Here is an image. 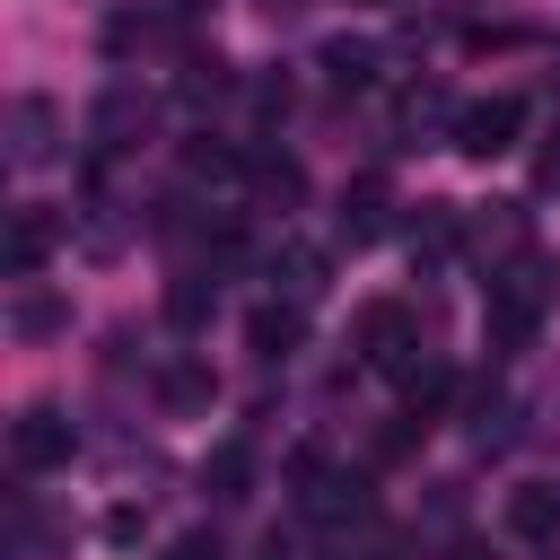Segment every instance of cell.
<instances>
[{
	"label": "cell",
	"mask_w": 560,
	"mask_h": 560,
	"mask_svg": "<svg viewBox=\"0 0 560 560\" xmlns=\"http://www.w3.org/2000/svg\"><path fill=\"white\" fill-rule=\"evenodd\" d=\"M534 175H542V184H560V131H551V149L534 158Z\"/></svg>",
	"instance_id": "obj_11"
},
{
	"label": "cell",
	"mask_w": 560,
	"mask_h": 560,
	"mask_svg": "<svg viewBox=\"0 0 560 560\" xmlns=\"http://www.w3.org/2000/svg\"><path fill=\"white\" fill-rule=\"evenodd\" d=\"M254 184H262L271 201H298V166H289V158H262V166H254Z\"/></svg>",
	"instance_id": "obj_9"
},
{
	"label": "cell",
	"mask_w": 560,
	"mask_h": 560,
	"mask_svg": "<svg viewBox=\"0 0 560 560\" xmlns=\"http://www.w3.org/2000/svg\"><path fill=\"white\" fill-rule=\"evenodd\" d=\"M52 254V219L44 210H18V228H9V271H35Z\"/></svg>",
	"instance_id": "obj_4"
},
{
	"label": "cell",
	"mask_w": 560,
	"mask_h": 560,
	"mask_svg": "<svg viewBox=\"0 0 560 560\" xmlns=\"http://www.w3.org/2000/svg\"><path fill=\"white\" fill-rule=\"evenodd\" d=\"M341 236H350V245L385 236V184H376V175H368V184H359V192L341 201Z\"/></svg>",
	"instance_id": "obj_3"
},
{
	"label": "cell",
	"mask_w": 560,
	"mask_h": 560,
	"mask_svg": "<svg viewBox=\"0 0 560 560\" xmlns=\"http://www.w3.org/2000/svg\"><path fill=\"white\" fill-rule=\"evenodd\" d=\"M245 472H254V446H245V438H228V446L210 455V481H219V499H245Z\"/></svg>",
	"instance_id": "obj_6"
},
{
	"label": "cell",
	"mask_w": 560,
	"mask_h": 560,
	"mask_svg": "<svg viewBox=\"0 0 560 560\" xmlns=\"http://www.w3.org/2000/svg\"><path fill=\"white\" fill-rule=\"evenodd\" d=\"M166 560H219V542H210V534H175V542H166Z\"/></svg>",
	"instance_id": "obj_10"
},
{
	"label": "cell",
	"mask_w": 560,
	"mask_h": 560,
	"mask_svg": "<svg viewBox=\"0 0 560 560\" xmlns=\"http://www.w3.org/2000/svg\"><path fill=\"white\" fill-rule=\"evenodd\" d=\"M516 122H525V105H516V96H490V105H464L455 140H464L472 158H499V149H516Z\"/></svg>",
	"instance_id": "obj_1"
},
{
	"label": "cell",
	"mask_w": 560,
	"mask_h": 560,
	"mask_svg": "<svg viewBox=\"0 0 560 560\" xmlns=\"http://www.w3.org/2000/svg\"><path fill=\"white\" fill-rule=\"evenodd\" d=\"M9 446H18V464H26V472H52V464H70V420H52V411H26Z\"/></svg>",
	"instance_id": "obj_2"
},
{
	"label": "cell",
	"mask_w": 560,
	"mask_h": 560,
	"mask_svg": "<svg viewBox=\"0 0 560 560\" xmlns=\"http://www.w3.org/2000/svg\"><path fill=\"white\" fill-rule=\"evenodd\" d=\"M289 341H298V315H280V306H262V315H254V350H262V359H280Z\"/></svg>",
	"instance_id": "obj_7"
},
{
	"label": "cell",
	"mask_w": 560,
	"mask_h": 560,
	"mask_svg": "<svg viewBox=\"0 0 560 560\" xmlns=\"http://www.w3.org/2000/svg\"><path fill=\"white\" fill-rule=\"evenodd\" d=\"M368 61H376L368 44H332V52H324V70H332L341 88H359V79H368Z\"/></svg>",
	"instance_id": "obj_8"
},
{
	"label": "cell",
	"mask_w": 560,
	"mask_h": 560,
	"mask_svg": "<svg viewBox=\"0 0 560 560\" xmlns=\"http://www.w3.org/2000/svg\"><path fill=\"white\" fill-rule=\"evenodd\" d=\"M508 525L516 534H560V490H516L508 499Z\"/></svg>",
	"instance_id": "obj_5"
}]
</instances>
